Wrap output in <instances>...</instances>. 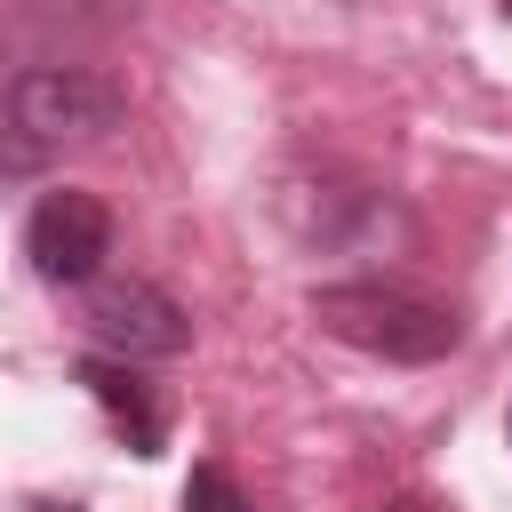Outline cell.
<instances>
[{
    "instance_id": "1",
    "label": "cell",
    "mask_w": 512,
    "mask_h": 512,
    "mask_svg": "<svg viewBox=\"0 0 512 512\" xmlns=\"http://www.w3.org/2000/svg\"><path fill=\"white\" fill-rule=\"evenodd\" d=\"M120 128V88L72 64H40L8 80V128H0V176L40 168L64 144H96Z\"/></svg>"
},
{
    "instance_id": "2",
    "label": "cell",
    "mask_w": 512,
    "mask_h": 512,
    "mask_svg": "<svg viewBox=\"0 0 512 512\" xmlns=\"http://www.w3.org/2000/svg\"><path fill=\"white\" fill-rule=\"evenodd\" d=\"M312 320L352 344V352H376V360H448L456 352V312L432 304V296H408V288H384V280H336V288H312Z\"/></svg>"
},
{
    "instance_id": "3",
    "label": "cell",
    "mask_w": 512,
    "mask_h": 512,
    "mask_svg": "<svg viewBox=\"0 0 512 512\" xmlns=\"http://www.w3.org/2000/svg\"><path fill=\"white\" fill-rule=\"evenodd\" d=\"M24 256H32V272L48 288H88L104 272V256H112V208L96 192H80V184L40 192V208L24 224Z\"/></svg>"
},
{
    "instance_id": "4",
    "label": "cell",
    "mask_w": 512,
    "mask_h": 512,
    "mask_svg": "<svg viewBox=\"0 0 512 512\" xmlns=\"http://www.w3.org/2000/svg\"><path fill=\"white\" fill-rule=\"evenodd\" d=\"M80 328H88L112 360H168V352L192 344L184 304H176L168 288H152V280H96Z\"/></svg>"
},
{
    "instance_id": "5",
    "label": "cell",
    "mask_w": 512,
    "mask_h": 512,
    "mask_svg": "<svg viewBox=\"0 0 512 512\" xmlns=\"http://www.w3.org/2000/svg\"><path fill=\"white\" fill-rule=\"evenodd\" d=\"M80 384H88V400L112 416V432L136 448V456H160V440H168V416H160V400H152V384L128 368V360H80Z\"/></svg>"
},
{
    "instance_id": "6",
    "label": "cell",
    "mask_w": 512,
    "mask_h": 512,
    "mask_svg": "<svg viewBox=\"0 0 512 512\" xmlns=\"http://www.w3.org/2000/svg\"><path fill=\"white\" fill-rule=\"evenodd\" d=\"M184 512H256V504L240 496V480H232L224 464H192V480H184Z\"/></svg>"
},
{
    "instance_id": "7",
    "label": "cell",
    "mask_w": 512,
    "mask_h": 512,
    "mask_svg": "<svg viewBox=\"0 0 512 512\" xmlns=\"http://www.w3.org/2000/svg\"><path fill=\"white\" fill-rule=\"evenodd\" d=\"M24 512H80V504H64V496H32Z\"/></svg>"
},
{
    "instance_id": "8",
    "label": "cell",
    "mask_w": 512,
    "mask_h": 512,
    "mask_svg": "<svg viewBox=\"0 0 512 512\" xmlns=\"http://www.w3.org/2000/svg\"><path fill=\"white\" fill-rule=\"evenodd\" d=\"M384 512H432V504H384Z\"/></svg>"
},
{
    "instance_id": "9",
    "label": "cell",
    "mask_w": 512,
    "mask_h": 512,
    "mask_svg": "<svg viewBox=\"0 0 512 512\" xmlns=\"http://www.w3.org/2000/svg\"><path fill=\"white\" fill-rule=\"evenodd\" d=\"M496 8H504V24H512V0H496Z\"/></svg>"
},
{
    "instance_id": "10",
    "label": "cell",
    "mask_w": 512,
    "mask_h": 512,
    "mask_svg": "<svg viewBox=\"0 0 512 512\" xmlns=\"http://www.w3.org/2000/svg\"><path fill=\"white\" fill-rule=\"evenodd\" d=\"M504 440H512V416H504Z\"/></svg>"
}]
</instances>
